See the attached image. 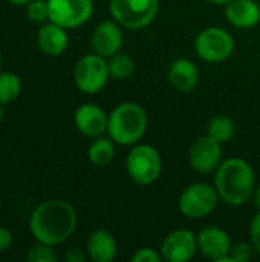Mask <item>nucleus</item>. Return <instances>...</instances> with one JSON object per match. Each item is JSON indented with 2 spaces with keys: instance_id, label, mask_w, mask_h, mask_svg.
<instances>
[{
  "instance_id": "obj_1",
  "label": "nucleus",
  "mask_w": 260,
  "mask_h": 262,
  "mask_svg": "<svg viewBox=\"0 0 260 262\" xmlns=\"http://www.w3.org/2000/svg\"><path fill=\"white\" fill-rule=\"evenodd\" d=\"M75 227V209L63 200L43 201L29 218V230L35 241L52 247L63 244L74 233Z\"/></svg>"
},
{
  "instance_id": "obj_2",
  "label": "nucleus",
  "mask_w": 260,
  "mask_h": 262,
  "mask_svg": "<svg viewBox=\"0 0 260 262\" xmlns=\"http://www.w3.org/2000/svg\"><path fill=\"white\" fill-rule=\"evenodd\" d=\"M215 187L224 203L242 206L254 192V172L248 161L228 158L222 161L215 173Z\"/></svg>"
},
{
  "instance_id": "obj_3",
  "label": "nucleus",
  "mask_w": 260,
  "mask_h": 262,
  "mask_svg": "<svg viewBox=\"0 0 260 262\" xmlns=\"http://www.w3.org/2000/svg\"><path fill=\"white\" fill-rule=\"evenodd\" d=\"M147 129V115L146 111L132 101L118 104L109 114L107 132L109 137L121 146L135 144L143 138Z\"/></svg>"
},
{
  "instance_id": "obj_4",
  "label": "nucleus",
  "mask_w": 260,
  "mask_h": 262,
  "mask_svg": "<svg viewBox=\"0 0 260 262\" xmlns=\"http://www.w3.org/2000/svg\"><path fill=\"white\" fill-rule=\"evenodd\" d=\"M126 169L130 180L139 186H149L155 183L161 175V157L159 152L149 144L135 146L126 160Z\"/></svg>"
},
{
  "instance_id": "obj_5",
  "label": "nucleus",
  "mask_w": 260,
  "mask_h": 262,
  "mask_svg": "<svg viewBox=\"0 0 260 262\" xmlns=\"http://www.w3.org/2000/svg\"><path fill=\"white\" fill-rule=\"evenodd\" d=\"M158 0H110L109 11L115 21L127 29H141L158 14Z\"/></svg>"
},
{
  "instance_id": "obj_6",
  "label": "nucleus",
  "mask_w": 260,
  "mask_h": 262,
  "mask_svg": "<svg viewBox=\"0 0 260 262\" xmlns=\"http://www.w3.org/2000/svg\"><path fill=\"white\" fill-rule=\"evenodd\" d=\"M234 49L231 34L222 28L210 26L202 29L195 38V51L204 61L219 63L227 60Z\"/></svg>"
},
{
  "instance_id": "obj_7",
  "label": "nucleus",
  "mask_w": 260,
  "mask_h": 262,
  "mask_svg": "<svg viewBox=\"0 0 260 262\" xmlns=\"http://www.w3.org/2000/svg\"><path fill=\"white\" fill-rule=\"evenodd\" d=\"M218 198L219 195L215 186L208 183H193L182 190L178 207L184 216L198 220L207 216L215 210Z\"/></svg>"
},
{
  "instance_id": "obj_8",
  "label": "nucleus",
  "mask_w": 260,
  "mask_h": 262,
  "mask_svg": "<svg viewBox=\"0 0 260 262\" xmlns=\"http://www.w3.org/2000/svg\"><path fill=\"white\" fill-rule=\"evenodd\" d=\"M110 77L107 68V58L98 54H86L83 55L74 69V81L75 86L84 94H97L100 92L107 78Z\"/></svg>"
},
{
  "instance_id": "obj_9",
  "label": "nucleus",
  "mask_w": 260,
  "mask_h": 262,
  "mask_svg": "<svg viewBox=\"0 0 260 262\" xmlns=\"http://www.w3.org/2000/svg\"><path fill=\"white\" fill-rule=\"evenodd\" d=\"M49 21H54L66 29L84 25L92 12V0H48Z\"/></svg>"
},
{
  "instance_id": "obj_10",
  "label": "nucleus",
  "mask_w": 260,
  "mask_h": 262,
  "mask_svg": "<svg viewBox=\"0 0 260 262\" xmlns=\"http://www.w3.org/2000/svg\"><path fill=\"white\" fill-rule=\"evenodd\" d=\"M196 250L198 236L187 229H178L162 241L161 256L167 262H185L195 256Z\"/></svg>"
},
{
  "instance_id": "obj_11",
  "label": "nucleus",
  "mask_w": 260,
  "mask_h": 262,
  "mask_svg": "<svg viewBox=\"0 0 260 262\" xmlns=\"http://www.w3.org/2000/svg\"><path fill=\"white\" fill-rule=\"evenodd\" d=\"M221 158H222L221 143L216 141L208 134L205 137L198 138L192 144L188 154L192 167L199 173H208L216 170L218 166L221 164Z\"/></svg>"
},
{
  "instance_id": "obj_12",
  "label": "nucleus",
  "mask_w": 260,
  "mask_h": 262,
  "mask_svg": "<svg viewBox=\"0 0 260 262\" xmlns=\"http://www.w3.org/2000/svg\"><path fill=\"white\" fill-rule=\"evenodd\" d=\"M90 45L95 54L109 58L123 46V31L118 21L104 20L92 32Z\"/></svg>"
},
{
  "instance_id": "obj_13",
  "label": "nucleus",
  "mask_w": 260,
  "mask_h": 262,
  "mask_svg": "<svg viewBox=\"0 0 260 262\" xmlns=\"http://www.w3.org/2000/svg\"><path fill=\"white\" fill-rule=\"evenodd\" d=\"M74 123L75 127L86 137L97 138L103 135L107 130V123H109V115L95 104H83L75 111L74 115Z\"/></svg>"
},
{
  "instance_id": "obj_14",
  "label": "nucleus",
  "mask_w": 260,
  "mask_h": 262,
  "mask_svg": "<svg viewBox=\"0 0 260 262\" xmlns=\"http://www.w3.org/2000/svg\"><path fill=\"white\" fill-rule=\"evenodd\" d=\"M198 249L205 258L218 262L230 253L231 243L225 230L218 226H208L198 235Z\"/></svg>"
},
{
  "instance_id": "obj_15",
  "label": "nucleus",
  "mask_w": 260,
  "mask_h": 262,
  "mask_svg": "<svg viewBox=\"0 0 260 262\" xmlns=\"http://www.w3.org/2000/svg\"><path fill=\"white\" fill-rule=\"evenodd\" d=\"M67 43H69V37L66 28L49 20L48 23H43L40 26L37 34V45L43 54L49 57H57L66 51Z\"/></svg>"
},
{
  "instance_id": "obj_16",
  "label": "nucleus",
  "mask_w": 260,
  "mask_h": 262,
  "mask_svg": "<svg viewBox=\"0 0 260 262\" xmlns=\"http://www.w3.org/2000/svg\"><path fill=\"white\" fill-rule=\"evenodd\" d=\"M86 253L95 262L113 261L118 253L115 236L104 229H98L92 232L86 243Z\"/></svg>"
},
{
  "instance_id": "obj_17",
  "label": "nucleus",
  "mask_w": 260,
  "mask_h": 262,
  "mask_svg": "<svg viewBox=\"0 0 260 262\" xmlns=\"http://www.w3.org/2000/svg\"><path fill=\"white\" fill-rule=\"evenodd\" d=\"M227 20L236 28H253L260 20V6L254 0H230L225 5Z\"/></svg>"
},
{
  "instance_id": "obj_18",
  "label": "nucleus",
  "mask_w": 260,
  "mask_h": 262,
  "mask_svg": "<svg viewBox=\"0 0 260 262\" xmlns=\"http://www.w3.org/2000/svg\"><path fill=\"white\" fill-rule=\"evenodd\" d=\"M167 77L170 84L181 92L193 91L199 81L198 68L188 58H176L175 61H172V64L169 66Z\"/></svg>"
},
{
  "instance_id": "obj_19",
  "label": "nucleus",
  "mask_w": 260,
  "mask_h": 262,
  "mask_svg": "<svg viewBox=\"0 0 260 262\" xmlns=\"http://www.w3.org/2000/svg\"><path fill=\"white\" fill-rule=\"evenodd\" d=\"M113 143L115 141L112 138L97 137V140L92 141L87 149V157H89L90 163L98 167L107 166L115 157V144Z\"/></svg>"
},
{
  "instance_id": "obj_20",
  "label": "nucleus",
  "mask_w": 260,
  "mask_h": 262,
  "mask_svg": "<svg viewBox=\"0 0 260 262\" xmlns=\"http://www.w3.org/2000/svg\"><path fill=\"white\" fill-rule=\"evenodd\" d=\"M107 68H109L110 77H113L116 80H124L133 72L135 63L129 54L118 51L116 54H113L112 57L107 58Z\"/></svg>"
},
{
  "instance_id": "obj_21",
  "label": "nucleus",
  "mask_w": 260,
  "mask_h": 262,
  "mask_svg": "<svg viewBox=\"0 0 260 262\" xmlns=\"http://www.w3.org/2000/svg\"><path fill=\"white\" fill-rule=\"evenodd\" d=\"M234 130H236V127H234L233 120L228 118V117H225V115H218V117H215V118L208 123V126H207V134H208L210 137H213V138H215L216 141H219V143H227V141H230L231 137L234 135Z\"/></svg>"
},
{
  "instance_id": "obj_22",
  "label": "nucleus",
  "mask_w": 260,
  "mask_h": 262,
  "mask_svg": "<svg viewBox=\"0 0 260 262\" xmlns=\"http://www.w3.org/2000/svg\"><path fill=\"white\" fill-rule=\"evenodd\" d=\"M21 91V83L14 72H0V104L14 101Z\"/></svg>"
},
{
  "instance_id": "obj_23",
  "label": "nucleus",
  "mask_w": 260,
  "mask_h": 262,
  "mask_svg": "<svg viewBox=\"0 0 260 262\" xmlns=\"http://www.w3.org/2000/svg\"><path fill=\"white\" fill-rule=\"evenodd\" d=\"M26 17L35 23H44L46 20H49L48 0H31L26 5Z\"/></svg>"
},
{
  "instance_id": "obj_24",
  "label": "nucleus",
  "mask_w": 260,
  "mask_h": 262,
  "mask_svg": "<svg viewBox=\"0 0 260 262\" xmlns=\"http://www.w3.org/2000/svg\"><path fill=\"white\" fill-rule=\"evenodd\" d=\"M26 259L29 262H55L58 259V256L52 250V246L38 243L37 246H34L28 250Z\"/></svg>"
},
{
  "instance_id": "obj_25",
  "label": "nucleus",
  "mask_w": 260,
  "mask_h": 262,
  "mask_svg": "<svg viewBox=\"0 0 260 262\" xmlns=\"http://www.w3.org/2000/svg\"><path fill=\"white\" fill-rule=\"evenodd\" d=\"M253 249L254 247L247 243H238V244L231 246L230 255L234 259V262H247L253 256Z\"/></svg>"
},
{
  "instance_id": "obj_26",
  "label": "nucleus",
  "mask_w": 260,
  "mask_h": 262,
  "mask_svg": "<svg viewBox=\"0 0 260 262\" xmlns=\"http://www.w3.org/2000/svg\"><path fill=\"white\" fill-rule=\"evenodd\" d=\"M161 255L150 249V247H144V249H139L133 256H132V262H158L161 261Z\"/></svg>"
},
{
  "instance_id": "obj_27",
  "label": "nucleus",
  "mask_w": 260,
  "mask_h": 262,
  "mask_svg": "<svg viewBox=\"0 0 260 262\" xmlns=\"http://www.w3.org/2000/svg\"><path fill=\"white\" fill-rule=\"evenodd\" d=\"M250 236H251V244L254 250L260 253V210L253 216L251 224H250Z\"/></svg>"
},
{
  "instance_id": "obj_28",
  "label": "nucleus",
  "mask_w": 260,
  "mask_h": 262,
  "mask_svg": "<svg viewBox=\"0 0 260 262\" xmlns=\"http://www.w3.org/2000/svg\"><path fill=\"white\" fill-rule=\"evenodd\" d=\"M12 244V233L0 226V252H5L11 247Z\"/></svg>"
},
{
  "instance_id": "obj_29",
  "label": "nucleus",
  "mask_w": 260,
  "mask_h": 262,
  "mask_svg": "<svg viewBox=\"0 0 260 262\" xmlns=\"http://www.w3.org/2000/svg\"><path fill=\"white\" fill-rule=\"evenodd\" d=\"M87 258H89L87 253H84L80 249H70L64 256V259L67 262H84Z\"/></svg>"
},
{
  "instance_id": "obj_30",
  "label": "nucleus",
  "mask_w": 260,
  "mask_h": 262,
  "mask_svg": "<svg viewBox=\"0 0 260 262\" xmlns=\"http://www.w3.org/2000/svg\"><path fill=\"white\" fill-rule=\"evenodd\" d=\"M253 195H254V204H256V207L260 210V186L257 189H254Z\"/></svg>"
},
{
  "instance_id": "obj_31",
  "label": "nucleus",
  "mask_w": 260,
  "mask_h": 262,
  "mask_svg": "<svg viewBox=\"0 0 260 262\" xmlns=\"http://www.w3.org/2000/svg\"><path fill=\"white\" fill-rule=\"evenodd\" d=\"M8 2H11L12 5H28L31 0H8Z\"/></svg>"
},
{
  "instance_id": "obj_32",
  "label": "nucleus",
  "mask_w": 260,
  "mask_h": 262,
  "mask_svg": "<svg viewBox=\"0 0 260 262\" xmlns=\"http://www.w3.org/2000/svg\"><path fill=\"white\" fill-rule=\"evenodd\" d=\"M207 2H210V3H215V5H227L230 0H207Z\"/></svg>"
},
{
  "instance_id": "obj_33",
  "label": "nucleus",
  "mask_w": 260,
  "mask_h": 262,
  "mask_svg": "<svg viewBox=\"0 0 260 262\" xmlns=\"http://www.w3.org/2000/svg\"><path fill=\"white\" fill-rule=\"evenodd\" d=\"M3 106L5 104H0V120L3 118V115H5V111H3Z\"/></svg>"
},
{
  "instance_id": "obj_34",
  "label": "nucleus",
  "mask_w": 260,
  "mask_h": 262,
  "mask_svg": "<svg viewBox=\"0 0 260 262\" xmlns=\"http://www.w3.org/2000/svg\"><path fill=\"white\" fill-rule=\"evenodd\" d=\"M0 68H2V54H0Z\"/></svg>"
}]
</instances>
